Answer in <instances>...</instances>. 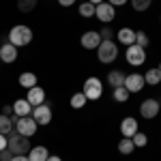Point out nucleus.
Instances as JSON below:
<instances>
[{
	"label": "nucleus",
	"instance_id": "a878e982",
	"mask_svg": "<svg viewBox=\"0 0 161 161\" xmlns=\"http://www.w3.org/2000/svg\"><path fill=\"white\" fill-rule=\"evenodd\" d=\"M131 2V7H133V11L142 13V11H148V7L153 4V0H129Z\"/></svg>",
	"mask_w": 161,
	"mask_h": 161
},
{
	"label": "nucleus",
	"instance_id": "cd10ccee",
	"mask_svg": "<svg viewBox=\"0 0 161 161\" xmlns=\"http://www.w3.org/2000/svg\"><path fill=\"white\" fill-rule=\"evenodd\" d=\"M148 43H150V39H148V35L146 32H142V30H137L136 32V45H140V47H148Z\"/></svg>",
	"mask_w": 161,
	"mask_h": 161
},
{
	"label": "nucleus",
	"instance_id": "423d86ee",
	"mask_svg": "<svg viewBox=\"0 0 161 161\" xmlns=\"http://www.w3.org/2000/svg\"><path fill=\"white\" fill-rule=\"evenodd\" d=\"M82 92L86 95L88 101L101 99V95H103V82H101L99 77H88L86 82H84V90Z\"/></svg>",
	"mask_w": 161,
	"mask_h": 161
},
{
	"label": "nucleus",
	"instance_id": "7ed1b4c3",
	"mask_svg": "<svg viewBox=\"0 0 161 161\" xmlns=\"http://www.w3.org/2000/svg\"><path fill=\"white\" fill-rule=\"evenodd\" d=\"M97 58L103 64H112L118 58V45L114 41H101L99 47H97Z\"/></svg>",
	"mask_w": 161,
	"mask_h": 161
},
{
	"label": "nucleus",
	"instance_id": "0eeeda50",
	"mask_svg": "<svg viewBox=\"0 0 161 161\" xmlns=\"http://www.w3.org/2000/svg\"><path fill=\"white\" fill-rule=\"evenodd\" d=\"M159 110H161V103L155 97H148V99L142 101V105H140V114L146 118V120H153L155 116H159Z\"/></svg>",
	"mask_w": 161,
	"mask_h": 161
},
{
	"label": "nucleus",
	"instance_id": "6e6552de",
	"mask_svg": "<svg viewBox=\"0 0 161 161\" xmlns=\"http://www.w3.org/2000/svg\"><path fill=\"white\" fill-rule=\"evenodd\" d=\"M95 17L99 19L101 24H110L114 22V17H116V9L112 7L110 2H101L95 7Z\"/></svg>",
	"mask_w": 161,
	"mask_h": 161
},
{
	"label": "nucleus",
	"instance_id": "5701e85b",
	"mask_svg": "<svg viewBox=\"0 0 161 161\" xmlns=\"http://www.w3.org/2000/svg\"><path fill=\"white\" fill-rule=\"evenodd\" d=\"M86 101L88 99H86V95H84V92H75L69 103H71V108H73V110H82V108L86 105Z\"/></svg>",
	"mask_w": 161,
	"mask_h": 161
},
{
	"label": "nucleus",
	"instance_id": "f8f14e48",
	"mask_svg": "<svg viewBox=\"0 0 161 161\" xmlns=\"http://www.w3.org/2000/svg\"><path fill=\"white\" fill-rule=\"evenodd\" d=\"M137 131H140V127H137V120L133 116L123 118V123H120V133H123V137H133Z\"/></svg>",
	"mask_w": 161,
	"mask_h": 161
},
{
	"label": "nucleus",
	"instance_id": "9d476101",
	"mask_svg": "<svg viewBox=\"0 0 161 161\" xmlns=\"http://www.w3.org/2000/svg\"><path fill=\"white\" fill-rule=\"evenodd\" d=\"M127 90H129V95H133V92H140L142 88L146 86V82H144V75L142 73H129L125 75V84H123Z\"/></svg>",
	"mask_w": 161,
	"mask_h": 161
},
{
	"label": "nucleus",
	"instance_id": "c756f323",
	"mask_svg": "<svg viewBox=\"0 0 161 161\" xmlns=\"http://www.w3.org/2000/svg\"><path fill=\"white\" fill-rule=\"evenodd\" d=\"M99 37H101V41H114V30L112 28H103L99 32Z\"/></svg>",
	"mask_w": 161,
	"mask_h": 161
},
{
	"label": "nucleus",
	"instance_id": "c9c22d12",
	"mask_svg": "<svg viewBox=\"0 0 161 161\" xmlns=\"http://www.w3.org/2000/svg\"><path fill=\"white\" fill-rule=\"evenodd\" d=\"M58 4L60 7H71V4H75V0H58Z\"/></svg>",
	"mask_w": 161,
	"mask_h": 161
},
{
	"label": "nucleus",
	"instance_id": "f03ea898",
	"mask_svg": "<svg viewBox=\"0 0 161 161\" xmlns=\"http://www.w3.org/2000/svg\"><path fill=\"white\" fill-rule=\"evenodd\" d=\"M13 118V127L17 129V133L19 136H24V137H32L35 133H37V129H39V125L35 123V118L32 116H11Z\"/></svg>",
	"mask_w": 161,
	"mask_h": 161
},
{
	"label": "nucleus",
	"instance_id": "1a4fd4ad",
	"mask_svg": "<svg viewBox=\"0 0 161 161\" xmlns=\"http://www.w3.org/2000/svg\"><path fill=\"white\" fill-rule=\"evenodd\" d=\"M30 116L35 118V123H37V125H50L52 123V108L47 105V103L35 105L32 112H30Z\"/></svg>",
	"mask_w": 161,
	"mask_h": 161
},
{
	"label": "nucleus",
	"instance_id": "6ab92c4d",
	"mask_svg": "<svg viewBox=\"0 0 161 161\" xmlns=\"http://www.w3.org/2000/svg\"><path fill=\"white\" fill-rule=\"evenodd\" d=\"M144 82H146V86H157V84H161V71L157 67L148 69V71L144 73Z\"/></svg>",
	"mask_w": 161,
	"mask_h": 161
},
{
	"label": "nucleus",
	"instance_id": "e433bc0d",
	"mask_svg": "<svg viewBox=\"0 0 161 161\" xmlns=\"http://www.w3.org/2000/svg\"><path fill=\"white\" fill-rule=\"evenodd\" d=\"M45 161H62V159H60V157H58V155H50V157H47V159H45Z\"/></svg>",
	"mask_w": 161,
	"mask_h": 161
},
{
	"label": "nucleus",
	"instance_id": "412c9836",
	"mask_svg": "<svg viewBox=\"0 0 161 161\" xmlns=\"http://www.w3.org/2000/svg\"><path fill=\"white\" fill-rule=\"evenodd\" d=\"M133 150H136V144H133L131 137H123V140L118 142V153H120V155H131Z\"/></svg>",
	"mask_w": 161,
	"mask_h": 161
},
{
	"label": "nucleus",
	"instance_id": "2f4dec72",
	"mask_svg": "<svg viewBox=\"0 0 161 161\" xmlns=\"http://www.w3.org/2000/svg\"><path fill=\"white\" fill-rule=\"evenodd\" d=\"M105 2H110L112 7H114V9H116V7H125V4H127V2H129V0H105Z\"/></svg>",
	"mask_w": 161,
	"mask_h": 161
},
{
	"label": "nucleus",
	"instance_id": "dca6fc26",
	"mask_svg": "<svg viewBox=\"0 0 161 161\" xmlns=\"http://www.w3.org/2000/svg\"><path fill=\"white\" fill-rule=\"evenodd\" d=\"M30 112H32V105L28 103V99H17L13 103V116H30Z\"/></svg>",
	"mask_w": 161,
	"mask_h": 161
},
{
	"label": "nucleus",
	"instance_id": "ddd939ff",
	"mask_svg": "<svg viewBox=\"0 0 161 161\" xmlns=\"http://www.w3.org/2000/svg\"><path fill=\"white\" fill-rule=\"evenodd\" d=\"M26 99H28V103L35 108V105H41V103H45V90L41 86H32L28 88V92H26Z\"/></svg>",
	"mask_w": 161,
	"mask_h": 161
},
{
	"label": "nucleus",
	"instance_id": "f704fd0d",
	"mask_svg": "<svg viewBox=\"0 0 161 161\" xmlns=\"http://www.w3.org/2000/svg\"><path fill=\"white\" fill-rule=\"evenodd\" d=\"M2 114H4V116H11L13 114V105H4V108H2Z\"/></svg>",
	"mask_w": 161,
	"mask_h": 161
},
{
	"label": "nucleus",
	"instance_id": "4c0bfd02",
	"mask_svg": "<svg viewBox=\"0 0 161 161\" xmlns=\"http://www.w3.org/2000/svg\"><path fill=\"white\" fill-rule=\"evenodd\" d=\"M88 2H90V4H95V7H97V4H101V2H105V0H88Z\"/></svg>",
	"mask_w": 161,
	"mask_h": 161
},
{
	"label": "nucleus",
	"instance_id": "a19ab883",
	"mask_svg": "<svg viewBox=\"0 0 161 161\" xmlns=\"http://www.w3.org/2000/svg\"><path fill=\"white\" fill-rule=\"evenodd\" d=\"M159 86H161V84H159Z\"/></svg>",
	"mask_w": 161,
	"mask_h": 161
},
{
	"label": "nucleus",
	"instance_id": "b1692460",
	"mask_svg": "<svg viewBox=\"0 0 161 161\" xmlns=\"http://www.w3.org/2000/svg\"><path fill=\"white\" fill-rule=\"evenodd\" d=\"M77 13H80V15H82V17H95V4H90V2H82V4H80V9H77Z\"/></svg>",
	"mask_w": 161,
	"mask_h": 161
},
{
	"label": "nucleus",
	"instance_id": "393cba45",
	"mask_svg": "<svg viewBox=\"0 0 161 161\" xmlns=\"http://www.w3.org/2000/svg\"><path fill=\"white\" fill-rule=\"evenodd\" d=\"M39 0H17V11L22 13H30L35 7H37Z\"/></svg>",
	"mask_w": 161,
	"mask_h": 161
},
{
	"label": "nucleus",
	"instance_id": "7c9ffc66",
	"mask_svg": "<svg viewBox=\"0 0 161 161\" xmlns=\"http://www.w3.org/2000/svg\"><path fill=\"white\" fill-rule=\"evenodd\" d=\"M11 157H13V153L9 148H7V150H0V161H9Z\"/></svg>",
	"mask_w": 161,
	"mask_h": 161
},
{
	"label": "nucleus",
	"instance_id": "f3484780",
	"mask_svg": "<svg viewBox=\"0 0 161 161\" xmlns=\"http://www.w3.org/2000/svg\"><path fill=\"white\" fill-rule=\"evenodd\" d=\"M50 157V150L45 148V146H32V148L28 150V161H45Z\"/></svg>",
	"mask_w": 161,
	"mask_h": 161
},
{
	"label": "nucleus",
	"instance_id": "4be33fe9",
	"mask_svg": "<svg viewBox=\"0 0 161 161\" xmlns=\"http://www.w3.org/2000/svg\"><path fill=\"white\" fill-rule=\"evenodd\" d=\"M11 131H13V118L0 114V133H2V136H9Z\"/></svg>",
	"mask_w": 161,
	"mask_h": 161
},
{
	"label": "nucleus",
	"instance_id": "72a5a7b5",
	"mask_svg": "<svg viewBox=\"0 0 161 161\" xmlns=\"http://www.w3.org/2000/svg\"><path fill=\"white\" fill-rule=\"evenodd\" d=\"M9 161H28V155H13Z\"/></svg>",
	"mask_w": 161,
	"mask_h": 161
},
{
	"label": "nucleus",
	"instance_id": "aec40b11",
	"mask_svg": "<svg viewBox=\"0 0 161 161\" xmlns=\"http://www.w3.org/2000/svg\"><path fill=\"white\" fill-rule=\"evenodd\" d=\"M108 84H110L112 88H118L125 84V73L123 71H110L108 73Z\"/></svg>",
	"mask_w": 161,
	"mask_h": 161
},
{
	"label": "nucleus",
	"instance_id": "4468645a",
	"mask_svg": "<svg viewBox=\"0 0 161 161\" xmlns=\"http://www.w3.org/2000/svg\"><path fill=\"white\" fill-rule=\"evenodd\" d=\"M0 60L4 62V64L15 62V60H17V47H15V45H11V43L0 45Z\"/></svg>",
	"mask_w": 161,
	"mask_h": 161
},
{
	"label": "nucleus",
	"instance_id": "bb28decb",
	"mask_svg": "<svg viewBox=\"0 0 161 161\" xmlns=\"http://www.w3.org/2000/svg\"><path fill=\"white\" fill-rule=\"evenodd\" d=\"M114 101H118V103H125V101H129V90H127L125 86L114 88Z\"/></svg>",
	"mask_w": 161,
	"mask_h": 161
},
{
	"label": "nucleus",
	"instance_id": "9b49d317",
	"mask_svg": "<svg viewBox=\"0 0 161 161\" xmlns=\"http://www.w3.org/2000/svg\"><path fill=\"white\" fill-rule=\"evenodd\" d=\"M80 43H82V47L84 50H97L101 43V37L97 30H86L84 35H82V39H80Z\"/></svg>",
	"mask_w": 161,
	"mask_h": 161
},
{
	"label": "nucleus",
	"instance_id": "58836bf2",
	"mask_svg": "<svg viewBox=\"0 0 161 161\" xmlns=\"http://www.w3.org/2000/svg\"><path fill=\"white\" fill-rule=\"evenodd\" d=\"M157 69H159V71H161V62H159V67H157Z\"/></svg>",
	"mask_w": 161,
	"mask_h": 161
},
{
	"label": "nucleus",
	"instance_id": "2eb2a0df",
	"mask_svg": "<svg viewBox=\"0 0 161 161\" xmlns=\"http://www.w3.org/2000/svg\"><path fill=\"white\" fill-rule=\"evenodd\" d=\"M116 39L123 45H133L136 43V30L133 28H120V30H116Z\"/></svg>",
	"mask_w": 161,
	"mask_h": 161
},
{
	"label": "nucleus",
	"instance_id": "a211bd4d",
	"mask_svg": "<svg viewBox=\"0 0 161 161\" xmlns=\"http://www.w3.org/2000/svg\"><path fill=\"white\" fill-rule=\"evenodd\" d=\"M17 82H19V86H22V88H26V90H28V88L37 86L39 80H37V75L32 73V71H24V73L17 77Z\"/></svg>",
	"mask_w": 161,
	"mask_h": 161
},
{
	"label": "nucleus",
	"instance_id": "c85d7f7f",
	"mask_svg": "<svg viewBox=\"0 0 161 161\" xmlns=\"http://www.w3.org/2000/svg\"><path fill=\"white\" fill-rule=\"evenodd\" d=\"M131 140H133L136 148H142V146H146V144H148V136H146V133H142V131H137Z\"/></svg>",
	"mask_w": 161,
	"mask_h": 161
},
{
	"label": "nucleus",
	"instance_id": "473e14b6",
	"mask_svg": "<svg viewBox=\"0 0 161 161\" xmlns=\"http://www.w3.org/2000/svg\"><path fill=\"white\" fill-rule=\"evenodd\" d=\"M7 144H9L7 136H2V133H0V150H7Z\"/></svg>",
	"mask_w": 161,
	"mask_h": 161
},
{
	"label": "nucleus",
	"instance_id": "39448f33",
	"mask_svg": "<svg viewBox=\"0 0 161 161\" xmlns=\"http://www.w3.org/2000/svg\"><path fill=\"white\" fill-rule=\"evenodd\" d=\"M125 58H127V64H131V67H142L146 62V50L136 45V43L133 45H127Z\"/></svg>",
	"mask_w": 161,
	"mask_h": 161
},
{
	"label": "nucleus",
	"instance_id": "f257e3e1",
	"mask_svg": "<svg viewBox=\"0 0 161 161\" xmlns=\"http://www.w3.org/2000/svg\"><path fill=\"white\" fill-rule=\"evenodd\" d=\"M32 41V30L26 24H17L9 30V43L15 45V47H24Z\"/></svg>",
	"mask_w": 161,
	"mask_h": 161
},
{
	"label": "nucleus",
	"instance_id": "ea45409f",
	"mask_svg": "<svg viewBox=\"0 0 161 161\" xmlns=\"http://www.w3.org/2000/svg\"><path fill=\"white\" fill-rule=\"evenodd\" d=\"M159 19H161V15H159Z\"/></svg>",
	"mask_w": 161,
	"mask_h": 161
},
{
	"label": "nucleus",
	"instance_id": "20e7f679",
	"mask_svg": "<svg viewBox=\"0 0 161 161\" xmlns=\"http://www.w3.org/2000/svg\"><path fill=\"white\" fill-rule=\"evenodd\" d=\"M7 140H9L7 148L11 150L13 155H28V150L32 148V146H30V142H28V137L19 136V133H9Z\"/></svg>",
	"mask_w": 161,
	"mask_h": 161
}]
</instances>
